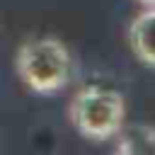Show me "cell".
<instances>
[{
    "label": "cell",
    "mask_w": 155,
    "mask_h": 155,
    "mask_svg": "<svg viewBox=\"0 0 155 155\" xmlns=\"http://www.w3.org/2000/svg\"><path fill=\"white\" fill-rule=\"evenodd\" d=\"M68 119L82 138L102 143L114 138L124 128L126 99L111 87L82 85L68 104Z\"/></svg>",
    "instance_id": "obj_2"
},
{
    "label": "cell",
    "mask_w": 155,
    "mask_h": 155,
    "mask_svg": "<svg viewBox=\"0 0 155 155\" xmlns=\"http://www.w3.org/2000/svg\"><path fill=\"white\" fill-rule=\"evenodd\" d=\"M19 80L36 94H56L75 78V58L58 36H29L15 56Z\"/></svg>",
    "instance_id": "obj_1"
},
{
    "label": "cell",
    "mask_w": 155,
    "mask_h": 155,
    "mask_svg": "<svg viewBox=\"0 0 155 155\" xmlns=\"http://www.w3.org/2000/svg\"><path fill=\"white\" fill-rule=\"evenodd\" d=\"M114 155H155V126L133 124L121 128Z\"/></svg>",
    "instance_id": "obj_4"
},
{
    "label": "cell",
    "mask_w": 155,
    "mask_h": 155,
    "mask_svg": "<svg viewBox=\"0 0 155 155\" xmlns=\"http://www.w3.org/2000/svg\"><path fill=\"white\" fill-rule=\"evenodd\" d=\"M128 46L143 65L155 68V5L140 10L131 19V24H128Z\"/></svg>",
    "instance_id": "obj_3"
},
{
    "label": "cell",
    "mask_w": 155,
    "mask_h": 155,
    "mask_svg": "<svg viewBox=\"0 0 155 155\" xmlns=\"http://www.w3.org/2000/svg\"><path fill=\"white\" fill-rule=\"evenodd\" d=\"M140 5H145V7H150V5H155V0H138Z\"/></svg>",
    "instance_id": "obj_5"
}]
</instances>
